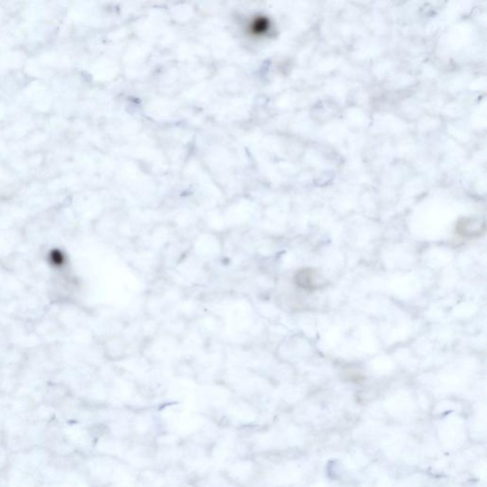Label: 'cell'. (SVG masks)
<instances>
[{
    "label": "cell",
    "instance_id": "2",
    "mask_svg": "<svg viewBox=\"0 0 487 487\" xmlns=\"http://www.w3.org/2000/svg\"><path fill=\"white\" fill-rule=\"evenodd\" d=\"M320 276L316 270L312 269H302L297 271L295 275V283L302 289L312 291L319 288Z\"/></svg>",
    "mask_w": 487,
    "mask_h": 487
},
{
    "label": "cell",
    "instance_id": "3",
    "mask_svg": "<svg viewBox=\"0 0 487 487\" xmlns=\"http://www.w3.org/2000/svg\"><path fill=\"white\" fill-rule=\"evenodd\" d=\"M269 21L266 17H257L254 18L251 22L250 30L251 33L254 35H263L268 33L269 29Z\"/></svg>",
    "mask_w": 487,
    "mask_h": 487
},
{
    "label": "cell",
    "instance_id": "4",
    "mask_svg": "<svg viewBox=\"0 0 487 487\" xmlns=\"http://www.w3.org/2000/svg\"><path fill=\"white\" fill-rule=\"evenodd\" d=\"M50 262L53 267L60 268L65 265L66 257L60 251H52L50 254Z\"/></svg>",
    "mask_w": 487,
    "mask_h": 487
},
{
    "label": "cell",
    "instance_id": "1",
    "mask_svg": "<svg viewBox=\"0 0 487 487\" xmlns=\"http://www.w3.org/2000/svg\"><path fill=\"white\" fill-rule=\"evenodd\" d=\"M484 224H481L478 220L475 219L465 218L461 219L457 226L456 232L462 238L473 239L479 237L480 234L484 231Z\"/></svg>",
    "mask_w": 487,
    "mask_h": 487
}]
</instances>
